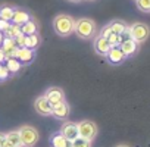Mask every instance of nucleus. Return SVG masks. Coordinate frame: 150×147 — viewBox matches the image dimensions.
<instances>
[{
	"mask_svg": "<svg viewBox=\"0 0 150 147\" xmlns=\"http://www.w3.org/2000/svg\"><path fill=\"white\" fill-rule=\"evenodd\" d=\"M75 28V19L66 13H60L53 19V30L60 37H68L74 33Z\"/></svg>",
	"mask_w": 150,
	"mask_h": 147,
	"instance_id": "obj_1",
	"label": "nucleus"
},
{
	"mask_svg": "<svg viewBox=\"0 0 150 147\" xmlns=\"http://www.w3.org/2000/svg\"><path fill=\"white\" fill-rule=\"evenodd\" d=\"M74 33L81 40H91L96 37V22L90 18H80L75 21Z\"/></svg>",
	"mask_w": 150,
	"mask_h": 147,
	"instance_id": "obj_2",
	"label": "nucleus"
},
{
	"mask_svg": "<svg viewBox=\"0 0 150 147\" xmlns=\"http://www.w3.org/2000/svg\"><path fill=\"white\" fill-rule=\"evenodd\" d=\"M128 33H129V37L135 41V43H144L149 35H150V28L147 24L144 22H134L131 27H128Z\"/></svg>",
	"mask_w": 150,
	"mask_h": 147,
	"instance_id": "obj_3",
	"label": "nucleus"
},
{
	"mask_svg": "<svg viewBox=\"0 0 150 147\" xmlns=\"http://www.w3.org/2000/svg\"><path fill=\"white\" fill-rule=\"evenodd\" d=\"M19 135H21V141H22V146L24 147H34L40 138V134L38 131L31 127V125H24L21 127L19 129Z\"/></svg>",
	"mask_w": 150,
	"mask_h": 147,
	"instance_id": "obj_4",
	"label": "nucleus"
},
{
	"mask_svg": "<svg viewBox=\"0 0 150 147\" xmlns=\"http://www.w3.org/2000/svg\"><path fill=\"white\" fill-rule=\"evenodd\" d=\"M77 127H78V137L90 140V141H93L96 138L97 132H99V128L93 121H87V119L81 121V122L77 124Z\"/></svg>",
	"mask_w": 150,
	"mask_h": 147,
	"instance_id": "obj_5",
	"label": "nucleus"
},
{
	"mask_svg": "<svg viewBox=\"0 0 150 147\" xmlns=\"http://www.w3.org/2000/svg\"><path fill=\"white\" fill-rule=\"evenodd\" d=\"M34 109H35L37 113H40V115H43V116H49V115H52L53 106H52L50 102L46 99V96H40V97H37L35 102H34Z\"/></svg>",
	"mask_w": 150,
	"mask_h": 147,
	"instance_id": "obj_6",
	"label": "nucleus"
},
{
	"mask_svg": "<svg viewBox=\"0 0 150 147\" xmlns=\"http://www.w3.org/2000/svg\"><path fill=\"white\" fill-rule=\"evenodd\" d=\"M66 140H75L78 137V127H77V124L75 122H69V121H66L62 127H60V131H59Z\"/></svg>",
	"mask_w": 150,
	"mask_h": 147,
	"instance_id": "obj_7",
	"label": "nucleus"
},
{
	"mask_svg": "<svg viewBox=\"0 0 150 147\" xmlns=\"http://www.w3.org/2000/svg\"><path fill=\"white\" fill-rule=\"evenodd\" d=\"M93 49H94V52H96L97 54H100V56H106L108 52L110 50V44H109L108 38H105V37H102V35H97V37H94Z\"/></svg>",
	"mask_w": 150,
	"mask_h": 147,
	"instance_id": "obj_8",
	"label": "nucleus"
},
{
	"mask_svg": "<svg viewBox=\"0 0 150 147\" xmlns=\"http://www.w3.org/2000/svg\"><path fill=\"white\" fill-rule=\"evenodd\" d=\"M44 96H46V99L50 102L52 106H53V105H57V103H60V102L65 100V93H63V90L59 88V87H50V88L46 91Z\"/></svg>",
	"mask_w": 150,
	"mask_h": 147,
	"instance_id": "obj_9",
	"label": "nucleus"
},
{
	"mask_svg": "<svg viewBox=\"0 0 150 147\" xmlns=\"http://www.w3.org/2000/svg\"><path fill=\"white\" fill-rule=\"evenodd\" d=\"M106 59L112 65H119V63H122L125 60V54L122 53V50L119 47H110V50L106 54Z\"/></svg>",
	"mask_w": 150,
	"mask_h": 147,
	"instance_id": "obj_10",
	"label": "nucleus"
},
{
	"mask_svg": "<svg viewBox=\"0 0 150 147\" xmlns=\"http://www.w3.org/2000/svg\"><path fill=\"white\" fill-rule=\"evenodd\" d=\"M52 115L56 118V119H65L68 115H69V105L63 100L57 105H53V109H52Z\"/></svg>",
	"mask_w": 150,
	"mask_h": 147,
	"instance_id": "obj_11",
	"label": "nucleus"
},
{
	"mask_svg": "<svg viewBox=\"0 0 150 147\" xmlns=\"http://www.w3.org/2000/svg\"><path fill=\"white\" fill-rule=\"evenodd\" d=\"M119 49L122 50V53L125 54V57H128V56H132L137 52L138 43H135L132 38H127V40H122V43L119 44Z\"/></svg>",
	"mask_w": 150,
	"mask_h": 147,
	"instance_id": "obj_12",
	"label": "nucleus"
},
{
	"mask_svg": "<svg viewBox=\"0 0 150 147\" xmlns=\"http://www.w3.org/2000/svg\"><path fill=\"white\" fill-rule=\"evenodd\" d=\"M31 19V15L27 12V11H24V9H18V8H15V12H13V16H12V24H15V25H24L25 22H28Z\"/></svg>",
	"mask_w": 150,
	"mask_h": 147,
	"instance_id": "obj_13",
	"label": "nucleus"
},
{
	"mask_svg": "<svg viewBox=\"0 0 150 147\" xmlns=\"http://www.w3.org/2000/svg\"><path fill=\"white\" fill-rule=\"evenodd\" d=\"M15 57H16L21 63H30V62H33V59H34V50L27 49V47H18V50H16V53H15Z\"/></svg>",
	"mask_w": 150,
	"mask_h": 147,
	"instance_id": "obj_14",
	"label": "nucleus"
},
{
	"mask_svg": "<svg viewBox=\"0 0 150 147\" xmlns=\"http://www.w3.org/2000/svg\"><path fill=\"white\" fill-rule=\"evenodd\" d=\"M50 144H52V147H72V141L71 140H66L60 132L52 134Z\"/></svg>",
	"mask_w": 150,
	"mask_h": 147,
	"instance_id": "obj_15",
	"label": "nucleus"
},
{
	"mask_svg": "<svg viewBox=\"0 0 150 147\" xmlns=\"http://www.w3.org/2000/svg\"><path fill=\"white\" fill-rule=\"evenodd\" d=\"M41 43V37L35 33V34H30V35H25V46L27 49H31V50H35Z\"/></svg>",
	"mask_w": 150,
	"mask_h": 147,
	"instance_id": "obj_16",
	"label": "nucleus"
},
{
	"mask_svg": "<svg viewBox=\"0 0 150 147\" xmlns=\"http://www.w3.org/2000/svg\"><path fill=\"white\" fill-rule=\"evenodd\" d=\"M109 27H110L112 33L119 34V35H122V34H124V33L128 30L127 24H125L124 21H121V19H115V21H112V22L109 24Z\"/></svg>",
	"mask_w": 150,
	"mask_h": 147,
	"instance_id": "obj_17",
	"label": "nucleus"
},
{
	"mask_svg": "<svg viewBox=\"0 0 150 147\" xmlns=\"http://www.w3.org/2000/svg\"><path fill=\"white\" fill-rule=\"evenodd\" d=\"M6 140L15 146V147H24L22 146V141H21V135H19V131H9L6 134Z\"/></svg>",
	"mask_w": 150,
	"mask_h": 147,
	"instance_id": "obj_18",
	"label": "nucleus"
},
{
	"mask_svg": "<svg viewBox=\"0 0 150 147\" xmlns=\"http://www.w3.org/2000/svg\"><path fill=\"white\" fill-rule=\"evenodd\" d=\"M13 12H15L13 6H2V8H0V19L11 22L12 16H13Z\"/></svg>",
	"mask_w": 150,
	"mask_h": 147,
	"instance_id": "obj_19",
	"label": "nucleus"
},
{
	"mask_svg": "<svg viewBox=\"0 0 150 147\" xmlns=\"http://www.w3.org/2000/svg\"><path fill=\"white\" fill-rule=\"evenodd\" d=\"M37 22H34L33 19H30L28 22H25L24 25H21V31L24 35H30V34H35L37 33Z\"/></svg>",
	"mask_w": 150,
	"mask_h": 147,
	"instance_id": "obj_20",
	"label": "nucleus"
},
{
	"mask_svg": "<svg viewBox=\"0 0 150 147\" xmlns=\"http://www.w3.org/2000/svg\"><path fill=\"white\" fill-rule=\"evenodd\" d=\"M21 66H22V63H21L16 57H8V59H6V68H8V71H9L11 74L18 72V71L21 69Z\"/></svg>",
	"mask_w": 150,
	"mask_h": 147,
	"instance_id": "obj_21",
	"label": "nucleus"
},
{
	"mask_svg": "<svg viewBox=\"0 0 150 147\" xmlns=\"http://www.w3.org/2000/svg\"><path fill=\"white\" fill-rule=\"evenodd\" d=\"M19 34H22V31H21V27L19 25H15V24H11V27H9V30L3 34V35H6V38H16Z\"/></svg>",
	"mask_w": 150,
	"mask_h": 147,
	"instance_id": "obj_22",
	"label": "nucleus"
},
{
	"mask_svg": "<svg viewBox=\"0 0 150 147\" xmlns=\"http://www.w3.org/2000/svg\"><path fill=\"white\" fill-rule=\"evenodd\" d=\"M135 5L138 11L144 13H150V0H135Z\"/></svg>",
	"mask_w": 150,
	"mask_h": 147,
	"instance_id": "obj_23",
	"label": "nucleus"
},
{
	"mask_svg": "<svg viewBox=\"0 0 150 147\" xmlns=\"http://www.w3.org/2000/svg\"><path fill=\"white\" fill-rule=\"evenodd\" d=\"M72 147H91V141L81 138V137H77L75 140H72Z\"/></svg>",
	"mask_w": 150,
	"mask_h": 147,
	"instance_id": "obj_24",
	"label": "nucleus"
},
{
	"mask_svg": "<svg viewBox=\"0 0 150 147\" xmlns=\"http://www.w3.org/2000/svg\"><path fill=\"white\" fill-rule=\"evenodd\" d=\"M108 41H109L110 47H119V44L122 43V38H121V35H119V34L112 33V34L108 37Z\"/></svg>",
	"mask_w": 150,
	"mask_h": 147,
	"instance_id": "obj_25",
	"label": "nucleus"
},
{
	"mask_svg": "<svg viewBox=\"0 0 150 147\" xmlns=\"http://www.w3.org/2000/svg\"><path fill=\"white\" fill-rule=\"evenodd\" d=\"M110 34H112V30H110V27H109V24H108L106 27H103V30L100 31V34H99V35H102V37L108 38V37H109Z\"/></svg>",
	"mask_w": 150,
	"mask_h": 147,
	"instance_id": "obj_26",
	"label": "nucleus"
},
{
	"mask_svg": "<svg viewBox=\"0 0 150 147\" xmlns=\"http://www.w3.org/2000/svg\"><path fill=\"white\" fill-rule=\"evenodd\" d=\"M15 43H16L18 47H24V46H25V35H24V34H19V35L15 38Z\"/></svg>",
	"mask_w": 150,
	"mask_h": 147,
	"instance_id": "obj_27",
	"label": "nucleus"
},
{
	"mask_svg": "<svg viewBox=\"0 0 150 147\" xmlns=\"http://www.w3.org/2000/svg\"><path fill=\"white\" fill-rule=\"evenodd\" d=\"M9 27H11V22H8V21H2L0 19V33H6L8 30H9Z\"/></svg>",
	"mask_w": 150,
	"mask_h": 147,
	"instance_id": "obj_28",
	"label": "nucleus"
},
{
	"mask_svg": "<svg viewBox=\"0 0 150 147\" xmlns=\"http://www.w3.org/2000/svg\"><path fill=\"white\" fill-rule=\"evenodd\" d=\"M8 75H9V71H8V68L0 65V80H6V78H8Z\"/></svg>",
	"mask_w": 150,
	"mask_h": 147,
	"instance_id": "obj_29",
	"label": "nucleus"
},
{
	"mask_svg": "<svg viewBox=\"0 0 150 147\" xmlns=\"http://www.w3.org/2000/svg\"><path fill=\"white\" fill-rule=\"evenodd\" d=\"M5 143H6V134L0 132V147H3V146H5Z\"/></svg>",
	"mask_w": 150,
	"mask_h": 147,
	"instance_id": "obj_30",
	"label": "nucleus"
},
{
	"mask_svg": "<svg viewBox=\"0 0 150 147\" xmlns=\"http://www.w3.org/2000/svg\"><path fill=\"white\" fill-rule=\"evenodd\" d=\"M3 40H5V35H3V33H0V46H2Z\"/></svg>",
	"mask_w": 150,
	"mask_h": 147,
	"instance_id": "obj_31",
	"label": "nucleus"
},
{
	"mask_svg": "<svg viewBox=\"0 0 150 147\" xmlns=\"http://www.w3.org/2000/svg\"><path fill=\"white\" fill-rule=\"evenodd\" d=\"M3 147H15V146H12V144H11L8 140H6V143H5V146H3Z\"/></svg>",
	"mask_w": 150,
	"mask_h": 147,
	"instance_id": "obj_32",
	"label": "nucleus"
},
{
	"mask_svg": "<svg viewBox=\"0 0 150 147\" xmlns=\"http://www.w3.org/2000/svg\"><path fill=\"white\" fill-rule=\"evenodd\" d=\"M69 2H72V3H78V2H81V0H69Z\"/></svg>",
	"mask_w": 150,
	"mask_h": 147,
	"instance_id": "obj_33",
	"label": "nucleus"
},
{
	"mask_svg": "<svg viewBox=\"0 0 150 147\" xmlns=\"http://www.w3.org/2000/svg\"><path fill=\"white\" fill-rule=\"evenodd\" d=\"M116 147H129V146H127V144H119V146H116Z\"/></svg>",
	"mask_w": 150,
	"mask_h": 147,
	"instance_id": "obj_34",
	"label": "nucleus"
}]
</instances>
